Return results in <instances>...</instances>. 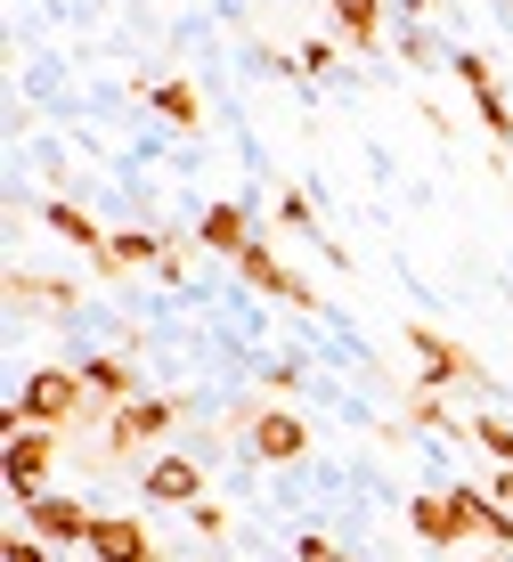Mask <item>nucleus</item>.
<instances>
[{"instance_id":"9b49d317","label":"nucleus","mask_w":513,"mask_h":562,"mask_svg":"<svg viewBox=\"0 0 513 562\" xmlns=\"http://www.w3.org/2000/svg\"><path fill=\"white\" fill-rule=\"evenodd\" d=\"M196 245H204L212 261H236L253 245V204L245 196H212L204 212H196Z\"/></svg>"},{"instance_id":"4468645a","label":"nucleus","mask_w":513,"mask_h":562,"mask_svg":"<svg viewBox=\"0 0 513 562\" xmlns=\"http://www.w3.org/2000/svg\"><path fill=\"white\" fill-rule=\"evenodd\" d=\"M33 302H42L49 310V318H82V285H66V278H49V269H42V278H33V269L25 261H16L9 269V310H16V318H25V310Z\"/></svg>"},{"instance_id":"dca6fc26","label":"nucleus","mask_w":513,"mask_h":562,"mask_svg":"<svg viewBox=\"0 0 513 562\" xmlns=\"http://www.w3.org/2000/svg\"><path fill=\"white\" fill-rule=\"evenodd\" d=\"M147 106H155V123H164L171 139H196V131H204V90H196L188 74H171V82H147Z\"/></svg>"},{"instance_id":"f3484780","label":"nucleus","mask_w":513,"mask_h":562,"mask_svg":"<svg viewBox=\"0 0 513 562\" xmlns=\"http://www.w3.org/2000/svg\"><path fill=\"white\" fill-rule=\"evenodd\" d=\"M383 9H391V0H326L334 33H343L350 49H383Z\"/></svg>"},{"instance_id":"a878e982","label":"nucleus","mask_w":513,"mask_h":562,"mask_svg":"<svg viewBox=\"0 0 513 562\" xmlns=\"http://www.w3.org/2000/svg\"><path fill=\"white\" fill-rule=\"evenodd\" d=\"M261 392H269V400L302 392V359H269V367H261Z\"/></svg>"},{"instance_id":"ddd939ff","label":"nucleus","mask_w":513,"mask_h":562,"mask_svg":"<svg viewBox=\"0 0 513 562\" xmlns=\"http://www.w3.org/2000/svg\"><path fill=\"white\" fill-rule=\"evenodd\" d=\"M42 228H49V237H66L90 269H107V228L90 221V204H74V196H42Z\"/></svg>"},{"instance_id":"423d86ee","label":"nucleus","mask_w":513,"mask_h":562,"mask_svg":"<svg viewBox=\"0 0 513 562\" xmlns=\"http://www.w3.org/2000/svg\"><path fill=\"white\" fill-rule=\"evenodd\" d=\"M400 342H408V359L424 367V383H465V392H489V367L465 351L457 335H448V326H432V318H416V326H400Z\"/></svg>"},{"instance_id":"f257e3e1","label":"nucleus","mask_w":513,"mask_h":562,"mask_svg":"<svg viewBox=\"0 0 513 562\" xmlns=\"http://www.w3.org/2000/svg\"><path fill=\"white\" fill-rule=\"evenodd\" d=\"M180 416H188V392H140L123 416L107 424V440H98V449H90L82 464H90V473H114V464L147 457L155 440H171V424H180Z\"/></svg>"},{"instance_id":"393cba45","label":"nucleus","mask_w":513,"mask_h":562,"mask_svg":"<svg viewBox=\"0 0 513 562\" xmlns=\"http://www.w3.org/2000/svg\"><path fill=\"white\" fill-rule=\"evenodd\" d=\"M400 66H416V74H432V33L416 25V16H408V25H400Z\"/></svg>"},{"instance_id":"a211bd4d","label":"nucleus","mask_w":513,"mask_h":562,"mask_svg":"<svg viewBox=\"0 0 513 562\" xmlns=\"http://www.w3.org/2000/svg\"><path fill=\"white\" fill-rule=\"evenodd\" d=\"M164 261V237H155V228H114L107 237V269H98V278H123V269H155Z\"/></svg>"},{"instance_id":"20e7f679","label":"nucleus","mask_w":513,"mask_h":562,"mask_svg":"<svg viewBox=\"0 0 513 562\" xmlns=\"http://www.w3.org/2000/svg\"><path fill=\"white\" fill-rule=\"evenodd\" d=\"M236 440H245V457L261 464V473H293V464H310V449H319L310 416L286 408V400H261V408H253V424H245Z\"/></svg>"},{"instance_id":"6e6552de","label":"nucleus","mask_w":513,"mask_h":562,"mask_svg":"<svg viewBox=\"0 0 513 562\" xmlns=\"http://www.w3.org/2000/svg\"><path fill=\"white\" fill-rule=\"evenodd\" d=\"M16 521H25L42 547H57V554H74V547H90V521H98V506L90 497H74V490H42L33 506H16Z\"/></svg>"},{"instance_id":"0eeeda50","label":"nucleus","mask_w":513,"mask_h":562,"mask_svg":"<svg viewBox=\"0 0 513 562\" xmlns=\"http://www.w3.org/2000/svg\"><path fill=\"white\" fill-rule=\"evenodd\" d=\"M140 497L155 514H188L196 497H212L204 490V457H188V449H155L147 464H140Z\"/></svg>"},{"instance_id":"f03ea898","label":"nucleus","mask_w":513,"mask_h":562,"mask_svg":"<svg viewBox=\"0 0 513 562\" xmlns=\"http://www.w3.org/2000/svg\"><path fill=\"white\" fill-rule=\"evenodd\" d=\"M9 424H49V432H74L82 424V367H25L16 375V392H9Z\"/></svg>"},{"instance_id":"7ed1b4c3","label":"nucleus","mask_w":513,"mask_h":562,"mask_svg":"<svg viewBox=\"0 0 513 562\" xmlns=\"http://www.w3.org/2000/svg\"><path fill=\"white\" fill-rule=\"evenodd\" d=\"M228 269H236V285H245V294L286 302V310H302V318H334V302H326L319 285H310V278H302V269H293V261H286L269 237H253V245H245V254H236Z\"/></svg>"},{"instance_id":"c85d7f7f","label":"nucleus","mask_w":513,"mask_h":562,"mask_svg":"<svg viewBox=\"0 0 513 562\" xmlns=\"http://www.w3.org/2000/svg\"><path fill=\"white\" fill-rule=\"evenodd\" d=\"M472 562H513V554H498V547H489V554H472Z\"/></svg>"},{"instance_id":"aec40b11","label":"nucleus","mask_w":513,"mask_h":562,"mask_svg":"<svg viewBox=\"0 0 513 562\" xmlns=\"http://www.w3.org/2000/svg\"><path fill=\"white\" fill-rule=\"evenodd\" d=\"M472 449H481L489 464H513V424L481 408V416H472Z\"/></svg>"},{"instance_id":"39448f33","label":"nucleus","mask_w":513,"mask_h":562,"mask_svg":"<svg viewBox=\"0 0 513 562\" xmlns=\"http://www.w3.org/2000/svg\"><path fill=\"white\" fill-rule=\"evenodd\" d=\"M57 457H66V432H49V424H9V449H0V481H9L16 506H33L42 490H57Z\"/></svg>"},{"instance_id":"b1692460","label":"nucleus","mask_w":513,"mask_h":562,"mask_svg":"<svg viewBox=\"0 0 513 562\" xmlns=\"http://www.w3.org/2000/svg\"><path fill=\"white\" fill-rule=\"evenodd\" d=\"M155 278H164V285H188V278H196V261H188V237H180V228L164 237V261H155Z\"/></svg>"},{"instance_id":"4be33fe9","label":"nucleus","mask_w":513,"mask_h":562,"mask_svg":"<svg viewBox=\"0 0 513 562\" xmlns=\"http://www.w3.org/2000/svg\"><path fill=\"white\" fill-rule=\"evenodd\" d=\"M278 221H286L302 245H319V237H326V228H319V204H310L302 188H286V196H278Z\"/></svg>"},{"instance_id":"5701e85b","label":"nucleus","mask_w":513,"mask_h":562,"mask_svg":"<svg viewBox=\"0 0 513 562\" xmlns=\"http://www.w3.org/2000/svg\"><path fill=\"white\" fill-rule=\"evenodd\" d=\"M293 66H302V82H326V74H343V49H334V42H302Z\"/></svg>"},{"instance_id":"bb28decb","label":"nucleus","mask_w":513,"mask_h":562,"mask_svg":"<svg viewBox=\"0 0 513 562\" xmlns=\"http://www.w3.org/2000/svg\"><path fill=\"white\" fill-rule=\"evenodd\" d=\"M0 562H57V547H42V538H33L25 521H16V538L0 547Z\"/></svg>"},{"instance_id":"f8f14e48","label":"nucleus","mask_w":513,"mask_h":562,"mask_svg":"<svg viewBox=\"0 0 513 562\" xmlns=\"http://www.w3.org/2000/svg\"><path fill=\"white\" fill-rule=\"evenodd\" d=\"M408 538H416V547H432V554H448V547H465V514H457V497L448 490H416L408 497Z\"/></svg>"},{"instance_id":"9d476101","label":"nucleus","mask_w":513,"mask_h":562,"mask_svg":"<svg viewBox=\"0 0 513 562\" xmlns=\"http://www.w3.org/2000/svg\"><path fill=\"white\" fill-rule=\"evenodd\" d=\"M82 554H90V562H171L164 547H155V530H147L140 514H114V506H98Z\"/></svg>"},{"instance_id":"6ab92c4d","label":"nucleus","mask_w":513,"mask_h":562,"mask_svg":"<svg viewBox=\"0 0 513 562\" xmlns=\"http://www.w3.org/2000/svg\"><path fill=\"white\" fill-rule=\"evenodd\" d=\"M188 530H196V547H228V538H236V506L196 497V506H188Z\"/></svg>"},{"instance_id":"2eb2a0df","label":"nucleus","mask_w":513,"mask_h":562,"mask_svg":"<svg viewBox=\"0 0 513 562\" xmlns=\"http://www.w3.org/2000/svg\"><path fill=\"white\" fill-rule=\"evenodd\" d=\"M400 408H408V432H432V440H472V416H457V408H448V392H440V383H408V400H400Z\"/></svg>"},{"instance_id":"1a4fd4ad","label":"nucleus","mask_w":513,"mask_h":562,"mask_svg":"<svg viewBox=\"0 0 513 562\" xmlns=\"http://www.w3.org/2000/svg\"><path fill=\"white\" fill-rule=\"evenodd\" d=\"M448 74L465 82V99H472V114H481V131H498V147H513V99H505L498 66H489L481 49H448Z\"/></svg>"},{"instance_id":"cd10ccee","label":"nucleus","mask_w":513,"mask_h":562,"mask_svg":"<svg viewBox=\"0 0 513 562\" xmlns=\"http://www.w3.org/2000/svg\"><path fill=\"white\" fill-rule=\"evenodd\" d=\"M391 9H400V16H416V25H432V16H440L448 0H391Z\"/></svg>"},{"instance_id":"412c9836","label":"nucleus","mask_w":513,"mask_h":562,"mask_svg":"<svg viewBox=\"0 0 513 562\" xmlns=\"http://www.w3.org/2000/svg\"><path fill=\"white\" fill-rule=\"evenodd\" d=\"M286 562H359L343 547V538H326V530H293V547H286Z\"/></svg>"}]
</instances>
